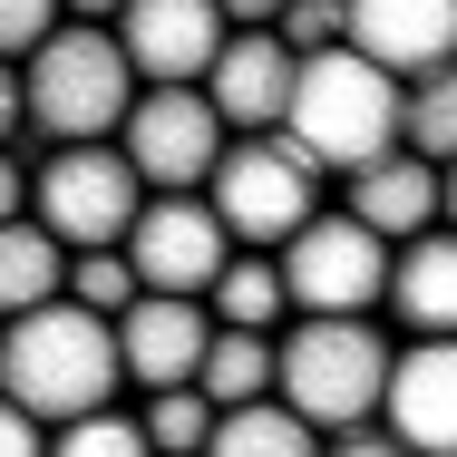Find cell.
Returning a JSON list of instances; mask_svg holds the SVG:
<instances>
[{"mask_svg": "<svg viewBox=\"0 0 457 457\" xmlns=\"http://www.w3.org/2000/svg\"><path fill=\"white\" fill-rule=\"evenodd\" d=\"M273 263H282L292 321H370L389 302V244L370 234L361 214H312Z\"/></svg>", "mask_w": 457, "mask_h": 457, "instance_id": "52a82bcc", "label": "cell"}, {"mask_svg": "<svg viewBox=\"0 0 457 457\" xmlns=\"http://www.w3.org/2000/svg\"><path fill=\"white\" fill-rule=\"evenodd\" d=\"M438 224L457 234V166H438Z\"/></svg>", "mask_w": 457, "mask_h": 457, "instance_id": "d6a6232c", "label": "cell"}, {"mask_svg": "<svg viewBox=\"0 0 457 457\" xmlns=\"http://www.w3.org/2000/svg\"><path fill=\"white\" fill-rule=\"evenodd\" d=\"M59 10H69V20H88V29H117V10H127V0H59Z\"/></svg>", "mask_w": 457, "mask_h": 457, "instance_id": "1f68e13d", "label": "cell"}, {"mask_svg": "<svg viewBox=\"0 0 457 457\" xmlns=\"http://www.w3.org/2000/svg\"><path fill=\"white\" fill-rule=\"evenodd\" d=\"M49 29H69V10H59V0H0V59H29Z\"/></svg>", "mask_w": 457, "mask_h": 457, "instance_id": "484cf974", "label": "cell"}, {"mask_svg": "<svg viewBox=\"0 0 457 457\" xmlns=\"http://www.w3.org/2000/svg\"><path fill=\"white\" fill-rule=\"evenodd\" d=\"M146 214V176L127 146H49L29 166V224H49L69 253H117Z\"/></svg>", "mask_w": 457, "mask_h": 457, "instance_id": "5b68a950", "label": "cell"}, {"mask_svg": "<svg viewBox=\"0 0 457 457\" xmlns=\"http://www.w3.org/2000/svg\"><path fill=\"white\" fill-rule=\"evenodd\" d=\"M379 428L409 457H457V341H409V351L389 361Z\"/></svg>", "mask_w": 457, "mask_h": 457, "instance_id": "7c38bea8", "label": "cell"}, {"mask_svg": "<svg viewBox=\"0 0 457 457\" xmlns=\"http://www.w3.org/2000/svg\"><path fill=\"white\" fill-rule=\"evenodd\" d=\"M204 204L224 214V234L244 253H282L312 214H321V166L292 146V137H234L224 166L204 185Z\"/></svg>", "mask_w": 457, "mask_h": 457, "instance_id": "8992f818", "label": "cell"}, {"mask_svg": "<svg viewBox=\"0 0 457 457\" xmlns=\"http://www.w3.org/2000/svg\"><path fill=\"white\" fill-rule=\"evenodd\" d=\"M341 214H361L370 234L399 253L409 234H428V224H438V166L399 146V156H379V166H361V176H351V204H341Z\"/></svg>", "mask_w": 457, "mask_h": 457, "instance_id": "2e32d148", "label": "cell"}, {"mask_svg": "<svg viewBox=\"0 0 457 457\" xmlns=\"http://www.w3.org/2000/svg\"><path fill=\"white\" fill-rule=\"evenodd\" d=\"M20 88H29V137L39 146H117V127L137 107V69H127L117 29L69 20L20 59Z\"/></svg>", "mask_w": 457, "mask_h": 457, "instance_id": "3957f363", "label": "cell"}, {"mask_svg": "<svg viewBox=\"0 0 457 457\" xmlns=\"http://www.w3.org/2000/svg\"><path fill=\"white\" fill-rule=\"evenodd\" d=\"M409 341H457V234L428 224L389 253V302H379Z\"/></svg>", "mask_w": 457, "mask_h": 457, "instance_id": "9a60e30c", "label": "cell"}, {"mask_svg": "<svg viewBox=\"0 0 457 457\" xmlns=\"http://www.w3.org/2000/svg\"><path fill=\"white\" fill-rule=\"evenodd\" d=\"M351 10V49L389 79H428L457 59V0H341Z\"/></svg>", "mask_w": 457, "mask_h": 457, "instance_id": "5bb4252c", "label": "cell"}, {"mask_svg": "<svg viewBox=\"0 0 457 457\" xmlns=\"http://www.w3.org/2000/svg\"><path fill=\"white\" fill-rule=\"evenodd\" d=\"M292 79H302V59L282 49L273 29H234L224 39V59H214V117L234 127V137H282V117H292Z\"/></svg>", "mask_w": 457, "mask_h": 457, "instance_id": "4fadbf2b", "label": "cell"}, {"mask_svg": "<svg viewBox=\"0 0 457 457\" xmlns=\"http://www.w3.org/2000/svg\"><path fill=\"white\" fill-rule=\"evenodd\" d=\"M127 389V361H117V321L88 312V302H39L20 321H0V399H20L39 428H69V419H97L117 409Z\"/></svg>", "mask_w": 457, "mask_h": 457, "instance_id": "6da1fadb", "label": "cell"}, {"mask_svg": "<svg viewBox=\"0 0 457 457\" xmlns=\"http://www.w3.org/2000/svg\"><path fill=\"white\" fill-rule=\"evenodd\" d=\"M204 457H321V428H302L282 399H253V409H224Z\"/></svg>", "mask_w": 457, "mask_h": 457, "instance_id": "d6986e66", "label": "cell"}, {"mask_svg": "<svg viewBox=\"0 0 457 457\" xmlns=\"http://www.w3.org/2000/svg\"><path fill=\"white\" fill-rule=\"evenodd\" d=\"M214 419H224V409H214L204 389H146V409H137V428H146L156 457H204Z\"/></svg>", "mask_w": 457, "mask_h": 457, "instance_id": "7402d4cb", "label": "cell"}, {"mask_svg": "<svg viewBox=\"0 0 457 457\" xmlns=\"http://www.w3.org/2000/svg\"><path fill=\"white\" fill-rule=\"evenodd\" d=\"M204 312H214L224 331H273L282 312H292V302H282V263H273V253H234L224 282L204 292Z\"/></svg>", "mask_w": 457, "mask_h": 457, "instance_id": "44dd1931", "label": "cell"}, {"mask_svg": "<svg viewBox=\"0 0 457 457\" xmlns=\"http://www.w3.org/2000/svg\"><path fill=\"white\" fill-rule=\"evenodd\" d=\"M127 263L146 292H176V302H204L224 263H234V234H224V214L204 204V195H146V214H137V234H127Z\"/></svg>", "mask_w": 457, "mask_h": 457, "instance_id": "9c48e42d", "label": "cell"}, {"mask_svg": "<svg viewBox=\"0 0 457 457\" xmlns=\"http://www.w3.org/2000/svg\"><path fill=\"white\" fill-rule=\"evenodd\" d=\"M195 389H204L214 409L273 399V331H224V321H214V351H204V370H195Z\"/></svg>", "mask_w": 457, "mask_h": 457, "instance_id": "ac0fdd59", "label": "cell"}, {"mask_svg": "<svg viewBox=\"0 0 457 457\" xmlns=\"http://www.w3.org/2000/svg\"><path fill=\"white\" fill-rule=\"evenodd\" d=\"M389 361H399V351L379 341V321H292L273 341V399L302 428L341 438V428H370V419H379Z\"/></svg>", "mask_w": 457, "mask_h": 457, "instance_id": "277c9868", "label": "cell"}, {"mask_svg": "<svg viewBox=\"0 0 457 457\" xmlns=\"http://www.w3.org/2000/svg\"><path fill=\"white\" fill-rule=\"evenodd\" d=\"M273 39L292 49V59H321V49H351V10L341 0H292L273 20Z\"/></svg>", "mask_w": 457, "mask_h": 457, "instance_id": "d4e9b609", "label": "cell"}, {"mask_svg": "<svg viewBox=\"0 0 457 457\" xmlns=\"http://www.w3.org/2000/svg\"><path fill=\"white\" fill-rule=\"evenodd\" d=\"M29 137V88H20V59H0V146Z\"/></svg>", "mask_w": 457, "mask_h": 457, "instance_id": "83f0119b", "label": "cell"}, {"mask_svg": "<svg viewBox=\"0 0 457 457\" xmlns=\"http://www.w3.org/2000/svg\"><path fill=\"white\" fill-rule=\"evenodd\" d=\"M214 10H224L234 29H273V20H282V10H292V0H214Z\"/></svg>", "mask_w": 457, "mask_h": 457, "instance_id": "4dcf8cb0", "label": "cell"}, {"mask_svg": "<svg viewBox=\"0 0 457 457\" xmlns=\"http://www.w3.org/2000/svg\"><path fill=\"white\" fill-rule=\"evenodd\" d=\"M137 292H146V282H137V263H127V244H117V253H69V302H88V312L117 321Z\"/></svg>", "mask_w": 457, "mask_h": 457, "instance_id": "603a6c76", "label": "cell"}, {"mask_svg": "<svg viewBox=\"0 0 457 457\" xmlns=\"http://www.w3.org/2000/svg\"><path fill=\"white\" fill-rule=\"evenodd\" d=\"M224 10L214 0H127L117 10V49L137 69V88H204L224 59Z\"/></svg>", "mask_w": 457, "mask_h": 457, "instance_id": "30bf717a", "label": "cell"}, {"mask_svg": "<svg viewBox=\"0 0 457 457\" xmlns=\"http://www.w3.org/2000/svg\"><path fill=\"white\" fill-rule=\"evenodd\" d=\"M399 146L428 166H457V59L399 88Z\"/></svg>", "mask_w": 457, "mask_h": 457, "instance_id": "ffe728a7", "label": "cell"}, {"mask_svg": "<svg viewBox=\"0 0 457 457\" xmlns=\"http://www.w3.org/2000/svg\"><path fill=\"white\" fill-rule=\"evenodd\" d=\"M321 457H409V448H399L389 428H341V438H331Z\"/></svg>", "mask_w": 457, "mask_h": 457, "instance_id": "f1b7e54d", "label": "cell"}, {"mask_svg": "<svg viewBox=\"0 0 457 457\" xmlns=\"http://www.w3.org/2000/svg\"><path fill=\"white\" fill-rule=\"evenodd\" d=\"M0 457H49V428H39L20 399H0Z\"/></svg>", "mask_w": 457, "mask_h": 457, "instance_id": "4316f807", "label": "cell"}, {"mask_svg": "<svg viewBox=\"0 0 457 457\" xmlns=\"http://www.w3.org/2000/svg\"><path fill=\"white\" fill-rule=\"evenodd\" d=\"M69 292V244L49 234V224H0V321H20V312H39V302H59Z\"/></svg>", "mask_w": 457, "mask_h": 457, "instance_id": "e0dca14e", "label": "cell"}, {"mask_svg": "<svg viewBox=\"0 0 457 457\" xmlns=\"http://www.w3.org/2000/svg\"><path fill=\"white\" fill-rule=\"evenodd\" d=\"M49 457H156V448H146V428H137L127 409H97V419L49 428Z\"/></svg>", "mask_w": 457, "mask_h": 457, "instance_id": "cb8c5ba5", "label": "cell"}, {"mask_svg": "<svg viewBox=\"0 0 457 457\" xmlns=\"http://www.w3.org/2000/svg\"><path fill=\"white\" fill-rule=\"evenodd\" d=\"M117 146H127V166L146 176V195H204L214 166H224V146H234V127L214 117L204 88H137Z\"/></svg>", "mask_w": 457, "mask_h": 457, "instance_id": "ba28073f", "label": "cell"}, {"mask_svg": "<svg viewBox=\"0 0 457 457\" xmlns=\"http://www.w3.org/2000/svg\"><path fill=\"white\" fill-rule=\"evenodd\" d=\"M214 351V312L204 302H176V292H137L117 312V361L137 389H195V370Z\"/></svg>", "mask_w": 457, "mask_h": 457, "instance_id": "8fae6325", "label": "cell"}, {"mask_svg": "<svg viewBox=\"0 0 457 457\" xmlns=\"http://www.w3.org/2000/svg\"><path fill=\"white\" fill-rule=\"evenodd\" d=\"M399 88H409V79L370 69L361 49H321V59H302V79H292L282 137H292L321 176H361L379 156H399Z\"/></svg>", "mask_w": 457, "mask_h": 457, "instance_id": "7a4b0ae2", "label": "cell"}, {"mask_svg": "<svg viewBox=\"0 0 457 457\" xmlns=\"http://www.w3.org/2000/svg\"><path fill=\"white\" fill-rule=\"evenodd\" d=\"M20 214H29V166L0 146V224H20Z\"/></svg>", "mask_w": 457, "mask_h": 457, "instance_id": "f546056e", "label": "cell"}]
</instances>
